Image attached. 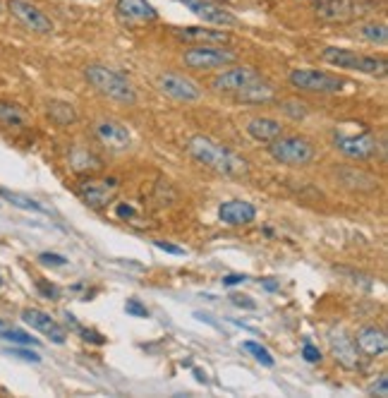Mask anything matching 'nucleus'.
Returning a JSON list of instances; mask_svg holds the SVG:
<instances>
[{"mask_svg":"<svg viewBox=\"0 0 388 398\" xmlns=\"http://www.w3.org/2000/svg\"><path fill=\"white\" fill-rule=\"evenodd\" d=\"M230 300H233L238 307H247V310H254V307H257V302H252L250 298H247V295H233Z\"/></svg>","mask_w":388,"mask_h":398,"instance_id":"e433bc0d","label":"nucleus"},{"mask_svg":"<svg viewBox=\"0 0 388 398\" xmlns=\"http://www.w3.org/2000/svg\"><path fill=\"white\" fill-rule=\"evenodd\" d=\"M87 80L103 97L120 101V104H134L137 101V92L129 84L120 72L110 70V67L103 65H89L87 67Z\"/></svg>","mask_w":388,"mask_h":398,"instance_id":"f03ea898","label":"nucleus"},{"mask_svg":"<svg viewBox=\"0 0 388 398\" xmlns=\"http://www.w3.org/2000/svg\"><path fill=\"white\" fill-rule=\"evenodd\" d=\"M302 357H305L307 362H319L322 360V350L312 343H305V348H302Z\"/></svg>","mask_w":388,"mask_h":398,"instance_id":"473e14b6","label":"nucleus"},{"mask_svg":"<svg viewBox=\"0 0 388 398\" xmlns=\"http://www.w3.org/2000/svg\"><path fill=\"white\" fill-rule=\"evenodd\" d=\"M247 132H250V137H254L257 142L268 144L283 134V127H280V122L273 120V118H252V120L247 122Z\"/></svg>","mask_w":388,"mask_h":398,"instance_id":"412c9836","label":"nucleus"},{"mask_svg":"<svg viewBox=\"0 0 388 398\" xmlns=\"http://www.w3.org/2000/svg\"><path fill=\"white\" fill-rule=\"evenodd\" d=\"M264 285H266L268 290H275V288H278V283H275L273 278H266V281H264Z\"/></svg>","mask_w":388,"mask_h":398,"instance_id":"79ce46f5","label":"nucleus"},{"mask_svg":"<svg viewBox=\"0 0 388 398\" xmlns=\"http://www.w3.org/2000/svg\"><path fill=\"white\" fill-rule=\"evenodd\" d=\"M117 216H120V218H129V216H134V209H132V206L120 204V206H117Z\"/></svg>","mask_w":388,"mask_h":398,"instance_id":"a19ab883","label":"nucleus"},{"mask_svg":"<svg viewBox=\"0 0 388 398\" xmlns=\"http://www.w3.org/2000/svg\"><path fill=\"white\" fill-rule=\"evenodd\" d=\"M355 346L364 355H384L388 350V339L381 329L376 327H364L357 332V339H355Z\"/></svg>","mask_w":388,"mask_h":398,"instance_id":"6ab92c4d","label":"nucleus"},{"mask_svg":"<svg viewBox=\"0 0 388 398\" xmlns=\"http://www.w3.org/2000/svg\"><path fill=\"white\" fill-rule=\"evenodd\" d=\"M8 10L13 13V17L20 24H24L29 31L36 34H50L53 31V22L50 17L38 10L36 5L29 3V0H8Z\"/></svg>","mask_w":388,"mask_h":398,"instance_id":"0eeeda50","label":"nucleus"},{"mask_svg":"<svg viewBox=\"0 0 388 398\" xmlns=\"http://www.w3.org/2000/svg\"><path fill=\"white\" fill-rule=\"evenodd\" d=\"M275 97L273 87L261 80H257L254 84L245 87L243 92H238V99L240 101H250V104H264V101H271Z\"/></svg>","mask_w":388,"mask_h":398,"instance_id":"5701e85b","label":"nucleus"},{"mask_svg":"<svg viewBox=\"0 0 388 398\" xmlns=\"http://www.w3.org/2000/svg\"><path fill=\"white\" fill-rule=\"evenodd\" d=\"M218 216H221V221L228 223V226H245V223L254 221L257 209L250 204V201L233 199V201H226V204H221V209H218Z\"/></svg>","mask_w":388,"mask_h":398,"instance_id":"a211bd4d","label":"nucleus"},{"mask_svg":"<svg viewBox=\"0 0 388 398\" xmlns=\"http://www.w3.org/2000/svg\"><path fill=\"white\" fill-rule=\"evenodd\" d=\"M314 13L324 22H350L359 15V5L352 0H319Z\"/></svg>","mask_w":388,"mask_h":398,"instance_id":"4468645a","label":"nucleus"},{"mask_svg":"<svg viewBox=\"0 0 388 398\" xmlns=\"http://www.w3.org/2000/svg\"><path fill=\"white\" fill-rule=\"evenodd\" d=\"M22 319H24V324H29L31 329H36V332H41L46 339H50L53 343L63 346L67 341V332L63 327H60L58 322H55L53 317L46 315L43 310H36V307H27L24 312H22Z\"/></svg>","mask_w":388,"mask_h":398,"instance_id":"9b49d317","label":"nucleus"},{"mask_svg":"<svg viewBox=\"0 0 388 398\" xmlns=\"http://www.w3.org/2000/svg\"><path fill=\"white\" fill-rule=\"evenodd\" d=\"M125 310H127V315H132V317H149V310L134 298L125 302Z\"/></svg>","mask_w":388,"mask_h":398,"instance_id":"7c9ffc66","label":"nucleus"},{"mask_svg":"<svg viewBox=\"0 0 388 398\" xmlns=\"http://www.w3.org/2000/svg\"><path fill=\"white\" fill-rule=\"evenodd\" d=\"M0 13H3V0H0Z\"/></svg>","mask_w":388,"mask_h":398,"instance_id":"c03bdc74","label":"nucleus"},{"mask_svg":"<svg viewBox=\"0 0 388 398\" xmlns=\"http://www.w3.org/2000/svg\"><path fill=\"white\" fill-rule=\"evenodd\" d=\"M185 65L192 70H216V67L233 65L238 60V53L230 48H218V46H194L185 50L182 55Z\"/></svg>","mask_w":388,"mask_h":398,"instance_id":"39448f33","label":"nucleus"},{"mask_svg":"<svg viewBox=\"0 0 388 398\" xmlns=\"http://www.w3.org/2000/svg\"><path fill=\"white\" fill-rule=\"evenodd\" d=\"M194 377L199 379V382H206V377H204V372H201V369H194Z\"/></svg>","mask_w":388,"mask_h":398,"instance_id":"37998d69","label":"nucleus"},{"mask_svg":"<svg viewBox=\"0 0 388 398\" xmlns=\"http://www.w3.org/2000/svg\"><path fill=\"white\" fill-rule=\"evenodd\" d=\"M336 149L345 154L347 159H369L376 154V139L372 134H340L336 137Z\"/></svg>","mask_w":388,"mask_h":398,"instance_id":"ddd939ff","label":"nucleus"},{"mask_svg":"<svg viewBox=\"0 0 388 398\" xmlns=\"http://www.w3.org/2000/svg\"><path fill=\"white\" fill-rule=\"evenodd\" d=\"M175 36L180 41H189V43H201V46H213V43H228L230 34L228 31H216V29H206V27H185V29H175Z\"/></svg>","mask_w":388,"mask_h":398,"instance_id":"aec40b11","label":"nucleus"},{"mask_svg":"<svg viewBox=\"0 0 388 398\" xmlns=\"http://www.w3.org/2000/svg\"><path fill=\"white\" fill-rule=\"evenodd\" d=\"M80 194L92 209H103L106 204L115 199L117 180L115 178H110V180H87L80 185Z\"/></svg>","mask_w":388,"mask_h":398,"instance_id":"f8f14e48","label":"nucleus"},{"mask_svg":"<svg viewBox=\"0 0 388 398\" xmlns=\"http://www.w3.org/2000/svg\"><path fill=\"white\" fill-rule=\"evenodd\" d=\"M36 288H38V293L46 295V298H50V300H58V295H60V290L55 288V285H48L46 281H38Z\"/></svg>","mask_w":388,"mask_h":398,"instance_id":"f704fd0d","label":"nucleus"},{"mask_svg":"<svg viewBox=\"0 0 388 398\" xmlns=\"http://www.w3.org/2000/svg\"><path fill=\"white\" fill-rule=\"evenodd\" d=\"M0 125H8V127H24L27 125V115L20 106L15 104H5L0 101Z\"/></svg>","mask_w":388,"mask_h":398,"instance_id":"393cba45","label":"nucleus"},{"mask_svg":"<svg viewBox=\"0 0 388 398\" xmlns=\"http://www.w3.org/2000/svg\"><path fill=\"white\" fill-rule=\"evenodd\" d=\"M322 60L340 70H355L362 75H384L386 72V60L376 58V55H359L357 50H347V48H336L329 46L322 50Z\"/></svg>","mask_w":388,"mask_h":398,"instance_id":"7ed1b4c3","label":"nucleus"},{"mask_svg":"<svg viewBox=\"0 0 388 398\" xmlns=\"http://www.w3.org/2000/svg\"><path fill=\"white\" fill-rule=\"evenodd\" d=\"M159 89L166 97L175 99V101H199L201 99V89L199 84L192 82L185 75H175V72H166L159 77Z\"/></svg>","mask_w":388,"mask_h":398,"instance_id":"6e6552de","label":"nucleus"},{"mask_svg":"<svg viewBox=\"0 0 388 398\" xmlns=\"http://www.w3.org/2000/svg\"><path fill=\"white\" fill-rule=\"evenodd\" d=\"M283 113L292 118V120H302V118L307 115V106L305 104H297V101H283Z\"/></svg>","mask_w":388,"mask_h":398,"instance_id":"c756f323","label":"nucleus"},{"mask_svg":"<svg viewBox=\"0 0 388 398\" xmlns=\"http://www.w3.org/2000/svg\"><path fill=\"white\" fill-rule=\"evenodd\" d=\"M0 329H3V322H0Z\"/></svg>","mask_w":388,"mask_h":398,"instance_id":"a18cd8bd","label":"nucleus"},{"mask_svg":"<svg viewBox=\"0 0 388 398\" xmlns=\"http://www.w3.org/2000/svg\"><path fill=\"white\" fill-rule=\"evenodd\" d=\"M10 355L20 357V360H27V362H41V357L36 355L34 350H24V348H13L10 350Z\"/></svg>","mask_w":388,"mask_h":398,"instance_id":"72a5a7b5","label":"nucleus"},{"mask_svg":"<svg viewBox=\"0 0 388 398\" xmlns=\"http://www.w3.org/2000/svg\"><path fill=\"white\" fill-rule=\"evenodd\" d=\"M80 334L84 336V341H92V343H103V336H99L96 332H89V329L80 327Z\"/></svg>","mask_w":388,"mask_h":398,"instance_id":"4c0bfd02","label":"nucleus"},{"mask_svg":"<svg viewBox=\"0 0 388 398\" xmlns=\"http://www.w3.org/2000/svg\"><path fill=\"white\" fill-rule=\"evenodd\" d=\"M48 118L55 122V125H70V122L77 120V113L70 104H65V101H50Z\"/></svg>","mask_w":388,"mask_h":398,"instance_id":"b1692460","label":"nucleus"},{"mask_svg":"<svg viewBox=\"0 0 388 398\" xmlns=\"http://www.w3.org/2000/svg\"><path fill=\"white\" fill-rule=\"evenodd\" d=\"M0 194H3L8 201H13L15 206H20V209H27V211H43V206L38 204V201H34L29 197H24V194H17V192H8V190H0Z\"/></svg>","mask_w":388,"mask_h":398,"instance_id":"bb28decb","label":"nucleus"},{"mask_svg":"<svg viewBox=\"0 0 388 398\" xmlns=\"http://www.w3.org/2000/svg\"><path fill=\"white\" fill-rule=\"evenodd\" d=\"M329 343H331V350H333L336 360H338L343 367H347V369L357 367L359 357H357L355 339H350L343 329H333V332L329 334Z\"/></svg>","mask_w":388,"mask_h":398,"instance_id":"2eb2a0df","label":"nucleus"},{"mask_svg":"<svg viewBox=\"0 0 388 398\" xmlns=\"http://www.w3.org/2000/svg\"><path fill=\"white\" fill-rule=\"evenodd\" d=\"M268 154L273 156L278 164L285 166H307L314 159V147L305 137H275L268 142Z\"/></svg>","mask_w":388,"mask_h":398,"instance_id":"20e7f679","label":"nucleus"},{"mask_svg":"<svg viewBox=\"0 0 388 398\" xmlns=\"http://www.w3.org/2000/svg\"><path fill=\"white\" fill-rule=\"evenodd\" d=\"M156 248L163 250V252H168V255H175V257H182L185 255L182 248H175V245L166 243V240H156Z\"/></svg>","mask_w":388,"mask_h":398,"instance_id":"c9c22d12","label":"nucleus"},{"mask_svg":"<svg viewBox=\"0 0 388 398\" xmlns=\"http://www.w3.org/2000/svg\"><path fill=\"white\" fill-rule=\"evenodd\" d=\"M180 3H185V8H189L192 13L199 17V20L209 22V24H216V27H238V17H235L230 10L221 8V5L211 3V0H180Z\"/></svg>","mask_w":388,"mask_h":398,"instance_id":"1a4fd4ad","label":"nucleus"},{"mask_svg":"<svg viewBox=\"0 0 388 398\" xmlns=\"http://www.w3.org/2000/svg\"><path fill=\"white\" fill-rule=\"evenodd\" d=\"M247 281V276H240V273H230V276H223V285H238Z\"/></svg>","mask_w":388,"mask_h":398,"instance_id":"ea45409f","label":"nucleus"},{"mask_svg":"<svg viewBox=\"0 0 388 398\" xmlns=\"http://www.w3.org/2000/svg\"><path fill=\"white\" fill-rule=\"evenodd\" d=\"M243 348H245L247 353H252V355H254L257 360L261 362V365L273 367V357H271V353H268L266 348H264V346L254 343V341H245V343H243Z\"/></svg>","mask_w":388,"mask_h":398,"instance_id":"cd10ccee","label":"nucleus"},{"mask_svg":"<svg viewBox=\"0 0 388 398\" xmlns=\"http://www.w3.org/2000/svg\"><path fill=\"white\" fill-rule=\"evenodd\" d=\"M290 84L295 89H302V92H319V94H336L340 92L343 82L333 75H326V72L319 70H292L290 72Z\"/></svg>","mask_w":388,"mask_h":398,"instance_id":"423d86ee","label":"nucleus"},{"mask_svg":"<svg viewBox=\"0 0 388 398\" xmlns=\"http://www.w3.org/2000/svg\"><path fill=\"white\" fill-rule=\"evenodd\" d=\"M359 38H364V41L374 43V46H386L388 41V29L386 24H376V22H369V24H362L357 29Z\"/></svg>","mask_w":388,"mask_h":398,"instance_id":"a878e982","label":"nucleus"},{"mask_svg":"<svg viewBox=\"0 0 388 398\" xmlns=\"http://www.w3.org/2000/svg\"><path fill=\"white\" fill-rule=\"evenodd\" d=\"M187 151L194 156L199 164L209 166L211 171L216 173H223V176H230V178H240L250 171L247 161L243 156H238L235 151H230L228 147H221L218 142H213L209 137H201L196 134L187 142Z\"/></svg>","mask_w":388,"mask_h":398,"instance_id":"f257e3e1","label":"nucleus"},{"mask_svg":"<svg viewBox=\"0 0 388 398\" xmlns=\"http://www.w3.org/2000/svg\"><path fill=\"white\" fill-rule=\"evenodd\" d=\"M38 262H41V264H48V266H63L67 260H65V257H60V255L43 252V255H38Z\"/></svg>","mask_w":388,"mask_h":398,"instance_id":"2f4dec72","label":"nucleus"},{"mask_svg":"<svg viewBox=\"0 0 388 398\" xmlns=\"http://www.w3.org/2000/svg\"><path fill=\"white\" fill-rule=\"evenodd\" d=\"M257 80H261V77H259V72L252 70V67H233V70H226L218 77H213L211 87L216 89L218 94H238L243 92L245 87L254 84Z\"/></svg>","mask_w":388,"mask_h":398,"instance_id":"9d476101","label":"nucleus"},{"mask_svg":"<svg viewBox=\"0 0 388 398\" xmlns=\"http://www.w3.org/2000/svg\"><path fill=\"white\" fill-rule=\"evenodd\" d=\"M372 394H379V396H386L388 394V379L386 377H381L379 384L372 386Z\"/></svg>","mask_w":388,"mask_h":398,"instance_id":"58836bf2","label":"nucleus"},{"mask_svg":"<svg viewBox=\"0 0 388 398\" xmlns=\"http://www.w3.org/2000/svg\"><path fill=\"white\" fill-rule=\"evenodd\" d=\"M0 285H3V278H0Z\"/></svg>","mask_w":388,"mask_h":398,"instance_id":"49530a36","label":"nucleus"},{"mask_svg":"<svg viewBox=\"0 0 388 398\" xmlns=\"http://www.w3.org/2000/svg\"><path fill=\"white\" fill-rule=\"evenodd\" d=\"M96 134L101 142L113 151H125V149H129V144H132V134H129L127 127L120 125V122H113V120L99 122Z\"/></svg>","mask_w":388,"mask_h":398,"instance_id":"dca6fc26","label":"nucleus"},{"mask_svg":"<svg viewBox=\"0 0 388 398\" xmlns=\"http://www.w3.org/2000/svg\"><path fill=\"white\" fill-rule=\"evenodd\" d=\"M70 168L75 173H99L103 168V161L96 154H92L89 149L75 147L70 151Z\"/></svg>","mask_w":388,"mask_h":398,"instance_id":"4be33fe9","label":"nucleus"},{"mask_svg":"<svg viewBox=\"0 0 388 398\" xmlns=\"http://www.w3.org/2000/svg\"><path fill=\"white\" fill-rule=\"evenodd\" d=\"M0 339L10 341V343H20V346H36V343H38L36 339H31L29 334L20 332V329H8V332L0 334Z\"/></svg>","mask_w":388,"mask_h":398,"instance_id":"c85d7f7f","label":"nucleus"},{"mask_svg":"<svg viewBox=\"0 0 388 398\" xmlns=\"http://www.w3.org/2000/svg\"><path fill=\"white\" fill-rule=\"evenodd\" d=\"M120 20L132 22V24H142V22H154L156 10L149 0H117L115 5Z\"/></svg>","mask_w":388,"mask_h":398,"instance_id":"f3484780","label":"nucleus"}]
</instances>
